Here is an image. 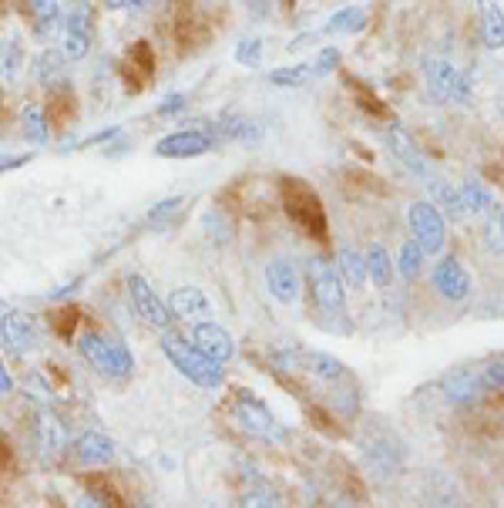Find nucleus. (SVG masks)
<instances>
[{"instance_id": "f257e3e1", "label": "nucleus", "mask_w": 504, "mask_h": 508, "mask_svg": "<svg viewBox=\"0 0 504 508\" xmlns=\"http://www.w3.org/2000/svg\"><path fill=\"white\" fill-rule=\"evenodd\" d=\"M162 354L168 357V364H172V367H176L182 377H189L195 387H202V391H219V387H222V381H226L222 364H219V360H212V357L202 354V350L192 340H185V337L172 333V327H168V331H162Z\"/></svg>"}, {"instance_id": "f03ea898", "label": "nucleus", "mask_w": 504, "mask_h": 508, "mask_svg": "<svg viewBox=\"0 0 504 508\" xmlns=\"http://www.w3.org/2000/svg\"><path fill=\"white\" fill-rule=\"evenodd\" d=\"M77 350H81V357H85L98 374H104V377L125 381V377L135 374V357H131V350H128L118 337L88 331L77 337Z\"/></svg>"}, {"instance_id": "7ed1b4c3", "label": "nucleus", "mask_w": 504, "mask_h": 508, "mask_svg": "<svg viewBox=\"0 0 504 508\" xmlns=\"http://www.w3.org/2000/svg\"><path fill=\"white\" fill-rule=\"evenodd\" d=\"M232 418H236V424H239L249 438H259V441H269V445L286 441V428L273 418V411H269L263 401L249 397V391H239V395H236V401H232Z\"/></svg>"}, {"instance_id": "20e7f679", "label": "nucleus", "mask_w": 504, "mask_h": 508, "mask_svg": "<svg viewBox=\"0 0 504 508\" xmlns=\"http://www.w3.org/2000/svg\"><path fill=\"white\" fill-rule=\"evenodd\" d=\"M61 31H64V44H61L64 58L68 61H85L91 54V44H94V11H91L88 0H71L68 4Z\"/></svg>"}, {"instance_id": "39448f33", "label": "nucleus", "mask_w": 504, "mask_h": 508, "mask_svg": "<svg viewBox=\"0 0 504 508\" xmlns=\"http://www.w3.org/2000/svg\"><path fill=\"white\" fill-rule=\"evenodd\" d=\"M306 280H310V290H313V300L323 313H343V304H346V286H343L340 273L333 263H327L323 256H313L310 267H306Z\"/></svg>"}, {"instance_id": "423d86ee", "label": "nucleus", "mask_w": 504, "mask_h": 508, "mask_svg": "<svg viewBox=\"0 0 504 508\" xmlns=\"http://www.w3.org/2000/svg\"><path fill=\"white\" fill-rule=\"evenodd\" d=\"M125 290H128V300H131V310H135L148 327H155V331H168V327H172V320H176L172 310H168V304H165L158 293L151 290L145 277L131 273L125 280Z\"/></svg>"}, {"instance_id": "0eeeda50", "label": "nucleus", "mask_w": 504, "mask_h": 508, "mask_svg": "<svg viewBox=\"0 0 504 508\" xmlns=\"http://www.w3.org/2000/svg\"><path fill=\"white\" fill-rule=\"evenodd\" d=\"M407 222H410V232L414 240L420 242L424 253H441L444 240H447V219L434 203H414L410 213H407Z\"/></svg>"}, {"instance_id": "6e6552de", "label": "nucleus", "mask_w": 504, "mask_h": 508, "mask_svg": "<svg viewBox=\"0 0 504 508\" xmlns=\"http://www.w3.org/2000/svg\"><path fill=\"white\" fill-rule=\"evenodd\" d=\"M215 139L219 135L212 128H185V132H176V135H165L155 145V152L162 159H199V155L212 152Z\"/></svg>"}, {"instance_id": "1a4fd4ad", "label": "nucleus", "mask_w": 504, "mask_h": 508, "mask_svg": "<svg viewBox=\"0 0 504 508\" xmlns=\"http://www.w3.org/2000/svg\"><path fill=\"white\" fill-rule=\"evenodd\" d=\"M283 192H286V209H290V216L296 219L310 236H323L327 216H323V209H320L313 192L306 189V186H300V182H286Z\"/></svg>"}, {"instance_id": "9d476101", "label": "nucleus", "mask_w": 504, "mask_h": 508, "mask_svg": "<svg viewBox=\"0 0 504 508\" xmlns=\"http://www.w3.org/2000/svg\"><path fill=\"white\" fill-rule=\"evenodd\" d=\"M192 343H195L205 357L219 360V364H229V360L236 357V343H232L229 331L219 327V323H212V320H199V323L192 327Z\"/></svg>"}, {"instance_id": "9b49d317", "label": "nucleus", "mask_w": 504, "mask_h": 508, "mask_svg": "<svg viewBox=\"0 0 504 508\" xmlns=\"http://www.w3.org/2000/svg\"><path fill=\"white\" fill-rule=\"evenodd\" d=\"M430 280H434V290L441 293L444 300H451V304L464 300L471 293V273L454 256H444L441 263L434 267V273H430Z\"/></svg>"}, {"instance_id": "f8f14e48", "label": "nucleus", "mask_w": 504, "mask_h": 508, "mask_svg": "<svg viewBox=\"0 0 504 508\" xmlns=\"http://www.w3.org/2000/svg\"><path fill=\"white\" fill-rule=\"evenodd\" d=\"M0 340H4V347H7L11 354L27 357L34 350V340H38V337H34V327L27 323L24 313L11 310V313L0 317Z\"/></svg>"}, {"instance_id": "ddd939ff", "label": "nucleus", "mask_w": 504, "mask_h": 508, "mask_svg": "<svg viewBox=\"0 0 504 508\" xmlns=\"http://www.w3.org/2000/svg\"><path fill=\"white\" fill-rule=\"evenodd\" d=\"M266 286L279 304H296L300 300V273L290 259H273L266 267Z\"/></svg>"}, {"instance_id": "4468645a", "label": "nucleus", "mask_w": 504, "mask_h": 508, "mask_svg": "<svg viewBox=\"0 0 504 508\" xmlns=\"http://www.w3.org/2000/svg\"><path fill=\"white\" fill-rule=\"evenodd\" d=\"M387 141H391L393 155L403 162V168L407 172H414L420 182H428L430 178V168H428V159H424V152L414 145V139L407 135V128L403 125H391V132H387Z\"/></svg>"}, {"instance_id": "2eb2a0df", "label": "nucleus", "mask_w": 504, "mask_h": 508, "mask_svg": "<svg viewBox=\"0 0 504 508\" xmlns=\"http://www.w3.org/2000/svg\"><path fill=\"white\" fill-rule=\"evenodd\" d=\"M454 81H457V68H454L451 61H441V58L424 61V88H428V102H434V104L451 102Z\"/></svg>"}, {"instance_id": "dca6fc26", "label": "nucleus", "mask_w": 504, "mask_h": 508, "mask_svg": "<svg viewBox=\"0 0 504 508\" xmlns=\"http://www.w3.org/2000/svg\"><path fill=\"white\" fill-rule=\"evenodd\" d=\"M165 304L172 310V317L178 320H202L212 313V304H209V296L199 286H178V290L168 293Z\"/></svg>"}, {"instance_id": "f3484780", "label": "nucleus", "mask_w": 504, "mask_h": 508, "mask_svg": "<svg viewBox=\"0 0 504 508\" xmlns=\"http://www.w3.org/2000/svg\"><path fill=\"white\" fill-rule=\"evenodd\" d=\"M424 186L430 189V203L441 209L444 219H451V222H461V219L471 216V213H467V205H464V199H461V189H457V186H451L447 178H434V176H430Z\"/></svg>"}, {"instance_id": "a211bd4d", "label": "nucleus", "mask_w": 504, "mask_h": 508, "mask_svg": "<svg viewBox=\"0 0 504 508\" xmlns=\"http://www.w3.org/2000/svg\"><path fill=\"white\" fill-rule=\"evenodd\" d=\"M27 14H31V24H34V34L40 41H50L58 31H61L64 11L58 0H24Z\"/></svg>"}, {"instance_id": "6ab92c4d", "label": "nucleus", "mask_w": 504, "mask_h": 508, "mask_svg": "<svg viewBox=\"0 0 504 508\" xmlns=\"http://www.w3.org/2000/svg\"><path fill=\"white\" fill-rule=\"evenodd\" d=\"M75 458L77 465H108L114 461V441L98 431H85L75 441Z\"/></svg>"}, {"instance_id": "aec40b11", "label": "nucleus", "mask_w": 504, "mask_h": 508, "mask_svg": "<svg viewBox=\"0 0 504 508\" xmlns=\"http://www.w3.org/2000/svg\"><path fill=\"white\" fill-rule=\"evenodd\" d=\"M481 17V38L488 51H501L504 48V11L498 0H481L478 4Z\"/></svg>"}, {"instance_id": "412c9836", "label": "nucleus", "mask_w": 504, "mask_h": 508, "mask_svg": "<svg viewBox=\"0 0 504 508\" xmlns=\"http://www.w3.org/2000/svg\"><path fill=\"white\" fill-rule=\"evenodd\" d=\"M441 391L451 404H471L481 395V381L478 374H471V370H454V374L444 377Z\"/></svg>"}, {"instance_id": "4be33fe9", "label": "nucleus", "mask_w": 504, "mask_h": 508, "mask_svg": "<svg viewBox=\"0 0 504 508\" xmlns=\"http://www.w3.org/2000/svg\"><path fill=\"white\" fill-rule=\"evenodd\" d=\"M337 273H340L343 286H350V290H364L366 283V259L353 246H340V253H337Z\"/></svg>"}, {"instance_id": "5701e85b", "label": "nucleus", "mask_w": 504, "mask_h": 508, "mask_svg": "<svg viewBox=\"0 0 504 508\" xmlns=\"http://www.w3.org/2000/svg\"><path fill=\"white\" fill-rule=\"evenodd\" d=\"M34 75L48 91L64 88L68 85V71H64V54L58 51H40L38 61H34Z\"/></svg>"}, {"instance_id": "b1692460", "label": "nucleus", "mask_w": 504, "mask_h": 508, "mask_svg": "<svg viewBox=\"0 0 504 508\" xmlns=\"http://www.w3.org/2000/svg\"><path fill=\"white\" fill-rule=\"evenodd\" d=\"M38 445L44 451V458H58L64 451V445H68L61 421L54 418V414H48V411L38 418Z\"/></svg>"}, {"instance_id": "393cba45", "label": "nucleus", "mask_w": 504, "mask_h": 508, "mask_svg": "<svg viewBox=\"0 0 504 508\" xmlns=\"http://www.w3.org/2000/svg\"><path fill=\"white\" fill-rule=\"evenodd\" d=\"M21 135H24L31 145H44V141H48L50 125L40 104H24V112H21Z\"/></svg>"}, {"instance_id": "a878e982", "label": "nucleus", "mask_w": 504, "mask_h": 508, "mask_svg": "<svg viewBox=\"0 0 504 508\" xmlns=\"http://www.w3.org/2000/svg\"><path fill=\"white\" fill-rule=\"evenodd\" d=\"M366 277L374 280V286H391V280H393V263H391V256H387V249L380 246V242H374L370 249H366Z\"/></svg>"}, {"instance_id": "bb28decb", "label": "nucleus", "mask_w": 504, "mask_h": 508, "mask_svg": "<svg viewBox=\"0 0 504 508\" xmlns=\"http://www.w3.org/2000/svg\"><path fill=\"white\" fill-rule=\"evenodd\" d=\"M484 249L494 256H504V205L501 203H491V209L484 213Z\"/></svg>"}, {"instance_id": "cd10ccee", "label": "nucleus", "mask_w": 504, "mask_h": 508, "mask_svg": "<svg viewBox=\"0 0 504 508\" xmlns=\"http://www.w3.org/2000/svg\"><path fill=\"white\" fill-rule=\"evenodd\" d=\"M461 199H464V205H467V213H471V216H484V213L491 209V203H494L491 189H488L481 178H467L464 186H461Z\"/></svg>"}, {"instance_id": "c85d7f7f", "label": "nucleus", "mask_w": 504, "mask_h": 508, "mask_svg": "<svg viewBox=\"0 0 504 508\" xmlns=\"http://www.w3.org/2000/svg\"><path fill=\"white\" fill-rule=\"evenodd\" d=\"M424 259H428V253L420 249V242L403 240L400 253H397V273H400L403 280H417L420 269H424Z\"/></svg>"}, {"instance_id": "c756f323", "label": "nucleus", "mask_w": 504, "mask_h": 508, "mask_svg": "<svg viewBox=\"0 0 504 508\" xmlns=\"http://www.w3.org/2000/svg\"><path fill=\"white\" fill-rule=\"evenodd\" d=\"M24 71V48L17 38H7L0 44V77L4 81H17Z\"/></svg>"}, {"instance_id": "7c9ffc66", "label": "nucleus", "mask_w": 504, "mask_h": 508, "mask_svg": "<svg viewBox=\"0 0 504 508\" xmlns=\"http://www.w3.org/2000/svg\"><path fill=\"white\" fill-rule=\"evenodd\" d=\"M366 27V11L364 7H343L337 11L333 17L327 21V34H356V31H364Z\"/></svg>"}, {"instance_id": "2f4dec72", "label": "nucleus", "mask_w": 504, "mask_h": 508, "mask_svg": "<svg viewBox=\"0 0 504 508\" xmlns=\"http://www.w3.org/2000/svg\"><path fill=\"white\" fill-rule=\"evenodd\" d=\"M306 77H310V64H296V68H276V71H269V81H273L276 88H300Z\"/></svg>"}, {"instance_id": "473e14b6", "label": "nucleus", "mask_w": 504, "mask_h": 508, "mask_svg": "<svg viewBox=\"0 0 504 508\" xmlns=\"http://www.w3.org/2000/svg\"><path fill=\"white\" fill-rule=\"evenodd\" d=\"M236 61L246 64V68H259V61H263V41L242 38L239 44H236Z\"/></svg>"}, {"instance_id": "72a5a7b5", "label": "nucleus", "mask_w": 504, "mask_h": 508, "mask_svg": "<svg viewBox=\"0 0 504 508\" xmlns=\"http://www.w3.org/2000/svg\"><path fill=\"white\" fill-rule=\"evenodd\" d=\"M340 61H343V54L337 51V48H323V51L316 54V61L310 64V75H333L337 68H340Z\"/></svg>"}, {"instance_id": "f704fd0d", "label": "nucleus", "mask_w": 504, "mask_h": 508, "mask_svg": "<svg viewBox=\"0 0 504 508\" xmlns=\"http://www.w3.org/2000/svg\"><path fill=\"white\" fill-rule=\"evenodd\" d=\"M481 391H504V364H488L481 370Z\"/></svg>"}, {"instance_id": "c9c22d12", "label": "nucleus", "mask_w": 504, "mask_h": 508, "mask_svg": "<svg viewBox=\"0 0 504 508\" xmlns=\"http://www.w3.org/2000/svg\"><path fill=\"white\" fill-rule=\"evenodd\" d=\"M185 104H189V98H185V95H168V98L158 104V114H178L182 108H185Z\"/></svg>"}, {"instance_id": "e433bc0d", "label": "nucleus", "mask_w": 504, "mask_h": 508, "mask_svg": "<svg viewBox=\"0 0 504 508\" xmlns=\"http://www.w3.org/2000/svg\"><path fill=\"white\" fill-rule=\"evenodd\" d=\"M108 11H145L148 0H104Z\"/></svg>"}, {"instance_id": "4c0bfd02", "label": "nucleus", "mask_w": 504, "mask_h": 508, "mask_svg": "<svg viewBox=\"0 0 504 508\" xmlns=\"http://www.w3.org/2000/svg\"><path fill=\"white\" fill-rule=\"evenodd\" d=\"M242 505H279L273 492H246L242 495Z\"/></svg>"}, {"instance_id": "58836bf2", "label": "nucleus", "mask_w": 504, "mask_h": 508, "mask_svg": "<svg viewBox=\"0 0 504 508\" xmlns=\"http://www.w3.org/2000/svg\"><path fill=\"white\" fill-rule=\"evenodd\" d=\"M178 205H182V199H165V203H158V209L148 216V222H158V219H165L168 213H176Z\"/></svg>"}, {"instance_id": "ea45409f", "label": "nucleus", "mask_w": 504, "mask_h": 508, "mask_svg": "<svg viewBox=\"0 0 504 508\" xmlns=\"http://www.w3.org/2000/svg\"><path fill=\"white\" fill-rule=\"evenodd\" d=\"M11 391H14V377H11V370L4 367V360H0V397L11 395Z\"/></svg>"}, {"instance_id": "a19ab883", "label": "nucleus", "mask_w": 504, "mask_h": 508, "mask_svg": "<svg viewBox=\"0 0 504 508\" xmlns=\"http://www.w3.org/2000/svg\"><path fill=\"white\" fill-rule=\"evenodd\" d=\"M27 159H21V155H0V172H11V168L24 166Z\"/></svg>"}, {"instance_id": "79ce46f5", "label": "nucleus", "mask_w": 504, "mask_h": 508, "mask_svg": "<svg viewBox=\"0 0 504 508\" xmlns=\"http://www.w3.org/2000/svg\"><path fill=\"white\" fill-rule=\"evenodd\" d=\"M11 461H14V451L7 445V438L0 434V468H11Z\"/></svg>"}, {"instance_id": "37998d69", "label": "nucleus", "mask_w": 504, "mask_h": 508, "mask_svg": "<svg viewBox=\"0 0 504 508\" xmlns=\"http://www.w3.org/2000/svg\"><path fill=\"white\" fill-rule=\"evenodd\" d=\"M498 112H501V118H504V91H501V98H498Z\"/></svg>"}, {"instance_id": "c03bdc74", "label": "nucleus", "mask_w": 504, "mask_h": 508, "mask_svg": "<svg viewBox=\"0 0 504 508\" xmlns=\"http://www.w3.org/2000/svg\"><path fill=\"white\" fill-rule=\"evenodd\" d=\"M478 4H481V0H478Z\"/></svg>"}]
</instances>
